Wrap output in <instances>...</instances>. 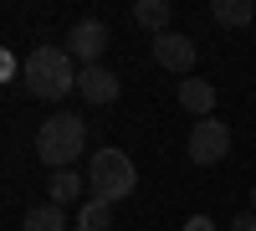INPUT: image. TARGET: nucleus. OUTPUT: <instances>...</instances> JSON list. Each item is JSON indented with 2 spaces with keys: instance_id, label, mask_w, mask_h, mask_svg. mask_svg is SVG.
Here are the masks:
<instances>
[{
  "instance_id": "obj_3",
  "label": "nucleus",
  "mask_w": 256,
  "mask_h": 231,
  "mask_svg": "<svg viewBox=\"0 0 256 231\" xmlns=\"http://www.w3.org/2000/svg\"><path fill=\"white\" fill-rule=\"evenodd\" d=\"M88 190H92V200H108V205L128 200V195L138 190L134 159H128L123 149H98V154L88 159Z\"/></svg>"
},
{
  "instance_id": "obj_8",
  "label": "nucleus",
  "mask_w": 256,
  "mask_h": 231,
  "mask_svg": "<svg viewBox=\"0 0 256 231\" xmlns=\"http://www.w3.org/2000/svg\"><path fill=\"white\" fill-rule=\"evenodd\" d=\"M180 108L195 113V118H216V82L184 77V82H180Z\"/></svg>"
},
{
  "instance_id": "obj_16",
  "label": "nucleus",
  "mask_w": 256,
  "mask_h": 231,
  "mask_svg": "<svg viewBox=\"0 0 256 231\" xmlns=\"http://www.w3.org/2000/svg\"><path fill=\"white\" fill-rule=\"evenodd\" d=\"M6 77H10V57L0 52V82H6Z\"/></svg>"
},
{
  "instance_id": "obj_17",
  "label": "nucleus",
  "mask_w": 256,
  "mask_h": 231,
  "mask_svg": "<svg viewBox=\"0 0 256 231\" xmlns=\"http://www.w3.org/2000/svg\"><path fill=\"white\" fill-rule=\"evenodd\" d=\"M251 211H256V185H251Z\"/></svg>"
},
{
  "instance_id": "obj_2",
  "label": "nucleus",
  "mask_w": 256,
  "mask_h": 231,
  "mask_svg": "<svg viewBox=\"0 0 256 231\" xmlns=\"http://www.w3.org/2000/svg\"><path fill=\"white\" fill-rule=\"evenodd\" d=\"M82 154H88V123H82L77 113H52L36 129V159L52 164V175L72 170Z\"/></svg>"
},
{
  "instance_id": "obj_13",
  "label": "nucleus",
  "mask_w": 256,
  "mask_h": 231,
  "mask_svg": "<svg viewBox=\"0 0 256 231\" xmlns=\"http://www.w3.org/2000/svg\"><path fill=\"white\" fill-rule=\"evenodd\" d=\"M113 226V205L108 200H88L77 211V231H108Z\"/></svg>"
},
{
  "instance_id": "obj_7",
  "label": "nucleus",
  "mask_w": 256,
  "mask_h": 231,
  "mask_svg": "<svg viewBox=\"0 0 256 231\" xmlns=\"http://www.w3.org/2000/svg\"><path fill=\"white\" fill-rule=\"evenodd\" d=\"M118 88H123L118 72H113V67H102V62H98V67H82V72H77V93L88 98L92 108H108V103L118 98Z\"/></svg>"
},
{
  "instance_id": "obj_10",
  "label": "nucleus",
  "mask_w": 256,
  "mask_h": 231,
  "mask_svg": "<svg viewBox=\"0 0 256 231\" xmlns=\"http://www.w3.org/2000/svg\"><path fill=\"white\" fill-rule=\"evenodd\" d=\"M82 185H88V175H77V170H62V175H52V185H46V200L67 211V205H77Z\"/></svg>"
},
{
  "instance_id": "obj_9",
  "label": "nucleus",
  "mask_w": 256,
  "mask_h": 231,
  "mask_svg": "<svg viewBox=\"0 0 256 231\" xmlns=\"http://www.w3.org/2000/svg\"><path fill=\"white\" fill-rule=\"evenodd\" d=\"M134 21H138L144 31L164 36V31H169V21H174V6H169V0H138V6H134Z\"/></svg>"
},
{
  "instance_id": "obj_5",
  "label": "nucleus",
  "mask_w": 256,
  "mask_h": 231,
  "mask_svg": "<svg viewBox=\"0 0 256 231\" xmlns=\"http://www.w3.org/2000/svg\"><path fill=\"white\" fill-rule=\"evenodd\" d=\"M62 47H67L72 62H82V67H98V62H102V47H108V26L88 16V21H77V26L67 31V41H62Z\"/></svg>"
},
{
  "instance_id": "obj_14",
  "label": "nucleus",
  "mask_w": 256,
  "mask_h": 231,
  "mask_svg": "<svg viewBox=\"0 0 256 231\" xmlns=\"http://www.w3.org/2000/svg\"><path fill=\"white\" fill-rule=\"evenodd\" d=\"M230 231H256V211H251V205H246L236 221H230Z\"/></svg>"
},
{
  "instance_id": "obj_1",
  "label": "nucleus",
  "mask_w": 256,
  "mask_h": 231,
  "mask_svg": "<svg viewBox=\"0 0 256 231\" xmlns=\"http://www.w3.org/2000/svg\"><path fill=\"white\" fill-rule=\"evenodd\" d=\"M20 82L26 93L41 103H62L67 93H77V62L67 57V47H31L26 52V67H20Z\"/></svg>"
},
{
  "instance_id": "obj_11",
  "label": "nucleus",
  "mask_w": 256,
  "mask_h": 231,
  "mask_svg": "<svg viewBox=\"0 0 256 231\" xmlns=\"http://www.w3.org/2000/svg\"><path fill=\"white\" fill-rule=\"evenodd\" d=\"M20 231H67V211L62 205H31L26 216H20Z\"/></svg>"
},
{
  "instance_id": "obj_12",
  "label": "nucleus",
  "mask_w": 256,
  "mask_h": 231,
  "mask_svg": "<svg viewBox=\"0 0 256 231\" xmlns=\"http://www.w3.org/2000/svg\"><path fill=\"white\" fill-rule=\"evenodd\" d=\"M251 16H256L251 0H216V6H210V21H216V26H251Z\"/></svg>"
},
{
  "instance_id": "obj_6",
  "label": "nucleus",
  "mask_w": 256,
  "mask_h": 231,
  "mask_svg": "<svg viewBox=\"0 0 256 231\" xmlns=\"http://www.w3.org/2000/svg\"><path fill=\"white\" fill-rule=\"evenodd\" d=\"M154 62H159L164 72L190 77V72H195V41L180 36V31H164V36H154Z\"/></svg>"
},
{
  "instance_id": "obj_15",
  "label": "nucleus",
  "mask_w": 256,
  "mask_h": 231,
  "mask_svg": "<svg viewBox=\"0 0 256 231\" xmlns=\"http://www.w3.org/2000/svg\"><path fill=\"white\" fill-rule=\"evenodd\" d=\"M184 231H216V221H210V216H190Z\"/></svg>"
},
{
  "instance_id": "obj_4",
  "label": "nucleus",
  "mask_w": 256,
  "mask_h": 231,
  "mask_svg": "<svg viewBox=\"0 0 256 231\" xmlns=\"http://www.w3.org/2000/svg\"><path fill=\"white\" fill-rule=\"evenodd\" d=\"M184 154H190V164H220L230 154V123L200 118L195 129H190V139H184Z\"/></svg>"
}]
</instances>
